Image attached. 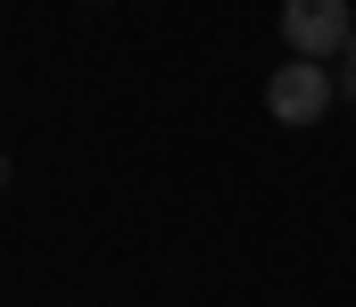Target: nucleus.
Returning <instances> with one entry per match:
<instances>
[{
	"label": "nucleus",
	"mask_w": 356,
	"mask_h": 307,
	"mask_svg": "<svg viewBox=\"0 0 356 307\" xmlns=\"http://www.w3.org/2000/svg\"><path fill=\"white\" fill-rule=\"evenodd\" d=\"M282 42H290V58H340L356 42L348 0H282Z\"/></svg>",
	"instance_id": "nucleus-1"
},
{
	"label": "nucleus",
	"mask_w": 356,
	"mask_h": 307,
	"mask_svg": "<svg viewBox=\"0 0 356 307\" xmlns=\"http://www.w3.org/2000/svg\"><path fill=\"white\" fill-rule=\"evenodd\" d=\"M332 92H340V84H332L323 58H290V67L266 75V108L282 125H323V116H332Z\"/></svg>",
	"instance_id": "nucleus-2"
},
{
	"label": "nucleus",
	"mask_w": 356,
	"mask_h": 307,
	"mask_svg": "<svg viewBox=\"0 0 356 307\" xmlns=\"http://www.w3.org/2000/svg\"><path fill=\"white\" fill-rule=\"evenodd\" d=\"M340 67H348V75H340V92H348V100H356V42H348V50H340Z\"/></svg>",
	"instance_id": "nucleus-3"
},
{
	"label": "nucleus",
	"mask_w": 356,
	"mask_h": 307,
	"mask_svg": "<svg viewBox=\"0 0 356 307\" xmlns=\"http://www.w3.org/2000/svg\"><path fill=\"white\" fill-rule=\"evenodd\" d=\"M0 183H8V150H0Z\"/></svg>",
	"instance_id": "nucleus-4"
}]
</instances>
